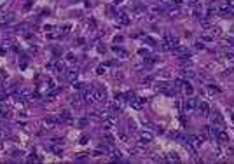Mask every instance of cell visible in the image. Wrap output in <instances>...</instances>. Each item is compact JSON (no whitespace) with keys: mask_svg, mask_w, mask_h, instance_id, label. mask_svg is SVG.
Here are the masks:
<instances>
[{"mask_svg":"<svg viewBox=\"0 0 234 164\" xmlns=\"http://www.w3.org/2000/svg\"><path fill=\"white\" fill-rule=\"evenodd\" d=\"M178 45V37L171 35V33H166L164 35V42H163V49L164 51H171L173 47Z\"/></svg>","mask_w":234,"mask_h":164,"instance_id":"6da1fadb","label":"cell"},{"mask_svg":"<svg viewBox=\"0 0 234 164\" xmlns=\"http://www.w3.org/2000/svg\"><path fill=\"white\" fill-rule=\"evenodd\" d=\"M185 140H187V145H189L191 149H194V150H198L199 147H201V143L205 142V140L201 138V135H199V136L198 135H189Z\"/></svg>","mask_w":234,"mask_h":164,"instance_id":"7a4b0ae2","label":"cell"},{"mask_svg":"<svg viewBox=\"0 0 234 164\" xmlns=\"http://www.w3.org/2000/svg\"><path fill=\"white\" fill-rule=\"evenodd\" d=\"M196 107H198V100L192 98V96H187V100H184V103H182V110H184L185 114H187V112H192Z\"/></svg>","mask_w":234,"mask_h":164,"instance_id":"3957f363","label":"cell"},{"mask_svg":"<svg viewBox=\"0 0 234 164\" xmlns=\"http://www.w3.org/2000/svg\"><path fill=\"white\" fill-rule=\"evenodd\" d=\"M198 112H199V115L201 117H208L210 115V105L206 103V101H198Z\"/></svg>","mask_w":234,"mask_h":164,"instance_id":"277c9868","label":"cell"},{"mask_svg":"<svg viewBox=\"0 0 234 164\" xmlns=\"http://www.w3.org/2000/svg\"><path fill=\"white\" fill-rule=\"evenodd\" d=\"M84 103H87V105L96 103V94H94V89H87V91L84 93Z\"/></svg>","mask_w":234,"mask_h":164,"instance_id":"5b68a950","label":"cell"},{"mask_svg":"<svg viewBox=\"0 0 234 164\" xmlns=\"http://www.w3.org/2000/svg\"><path fill=\"white\" fill-rule=\"evenodd\" d=\"M171 52H173V54H177V56H182V58H189V51H187V47L180 45V44H178L177 47H173Z\"/></svg>","mask_w":234,"mask_h":164,"instance_id":"8992f818","label":"cell"},{"mask_svg":"<svg viewBox=\"0 0 234 164\" xmlns=\"http://www.w3.org/2000/svg\"><path fill=\"white\" fill-rule=\"evenodd\" d=\"M152 138H154V135H152L150 131H142V133H140V142H138V143L147 145V143L152 142Z\"/></svg>","mask_w":234,"mask_h":164,"instance_id":"52a82bcc","label":"cell"},{"mask_svg":"<svg viewBox=\"0 0 234 164\" xmlns=\"http://www.w3.org/2000/svg\"><path fill=\"white\" fill-rule=\"evenodd\" d=\"M58 122H59V117H47L46 121H44V126L47 129H53L58 126Z\"/></svg>","mask_w":234,"mask_h":164,"instance_id":"ba28073f","label":"cell"},{"mask_svg":"<svg viewBox=\"0 0 234 164\" xmlns=\"http://www.w3.org/2000/svg\"><path fill=\"white\" fill-rule=\"evenodd\" d=\"M94 94H96V101H105L107 100V91L103 87H96V89H94Z\"/></svg>","mask_w":234,"mask_h":164,"instance_id":"9c48e42d","label":"cell"},{"mask_svg":"<svg viewBox=\"0 0 234 164\" xmlns=\"http://www.w3.org/2000/svg\"><path fill=\"white\" fill-rule=\"evenodd\" d=\"M115 124H117V119H115V117H105L103 128H105V131H108V129H112Z\"/></svg>","mask_w":234,"mask_h":164,"instance_id":"30bf717a","label":"cell"},{"mask_svg":"<svg viewBox=\"0 0 234 164\" xmlns=\"http://www.w3.org/2000/svg\"><path fill=\"white\" fill-rule=\"evenodd\" d=\"M215 142H220V143H226L229 142V135H227L224 129H220L219 133H217V136H215Z\"/></svg>","mask_w":234,"mask_h":164,"instance_id":"8fae6325","label":"cell"},{"mask_svg":"<svg viewBox=\"0 0 234 164\" xmlns=\"http://www.w3.org/2000/svg\"><path fill=\"white\" fill-rule=\"evenodd\" d=\"M66 80L68 82H75V79H77V75H79V72H77V68H70V70H66Z\"/></svg>","mask_w":234,"mask_h":164,"instance_id":"7c38bea8","label":"cell"},{"mask_svg":"<svg viewBox=\"0 0 234 164\" xmlns=\"http://www.w3.org/2000/svg\"><path fill=\"white\" fill-rule=\"evenodd\" d=\"M212 122H213V126H219V128L224 126V119H222V115H220L219 112H215V114L212 115Z\"/></svg>","mask_w":234,"mask_h":164,"instance_id":"4fadbf2b","label":"cell"},{"mask_svg":"<svg viewBox=\"0 0 234 164\" xmlns=\"http://www.w3.org/2000/svg\"><path fill=\"white\" fill-rule=\"evenodd\" d=\"M108 156H110V159H112V161H122V154L119 152V150H115L114 147L108 150Z\"/></svg>","mask_w":234,"mask_h":164,"instance_id":"5bb4252c","label":"cell"},{"mask_svg":"<svg viewBox=\"0 0 234 164\" xmlns=\"http://www.w3.org/2000/svg\"><path fill=\"white\" fill-rule=\"evenodd\" d=\"M58 117H59V121H61V122L65 121V122H68V124H72V115H70V112H68V110H61Z\"/></svg>","mask_w":234,"mask_h":164,"instance_id":"9a60e30c","label":"cell"},{"mask_svg":"<svg viewBox=\"0 0 234 164\" xmlns=\"http://www.w3.org/2000/svg\"><path fill=\"white\" fill-rule=\"evenodd\" d=\"M163 12V9L161 7H150L149 9V19H154V18H157V16Z\"/></svg>","mask_w":234,"mask_h":164,"instance_id":"2e32d148","label":"cell"},{"mask_svg":"<svg viewBox=\"0 0 234 164\" xmlns=\"http://www.w3.org/2000/svg\"><path fill=\"white\" fill-rule=\"evenodd\" d=\"M129 103H131V105H133L135 108H142L143 105H145V100H143V98H133V100L129 101Z\"/></svg>","mask_w":234,"mask_h":164,"instance_id":"e0dca14e","label":"cell"},{"mask_svg":"<svg viewBox=\"0 0 234 164\" xmlns=\"http://www.w3.org/2000/svg\"><path fill=\"white\" fill-rule=\"evenodd\" d=\"M219 14L222 16V18H227V19H229V18H232V16H234V12L231 11V9L224 7V9H220V11H219Z\"/></svg>","mask_w":234,"mask_h":164,"instance_id":"ac0fdd59","label":"cell"},{"mask_svg":"<svg viewBox=\"0 0 234 164\" xmlns=\"http://www.w3.org/2000/svg\"><path fill=\"white\" fill-rule=\"evenodd\" d=\"M182 91H184V93L187 94V96H192V94H194V87H192L191 84H189V82L185 80V84H184V87H182Z\"/></svg>","mask_w":234,"mask_h":164,"instance_id":"d6986e66","label":"cell"},{"mask_svg":"<svg viewBox=\"0 0 234 164\" xmlns=\"http://www.w3.org/2000/svg\"><path fill=\"white\" fill-rule=\"evenodd\" d=\"M201 40H203V42H212V40H215V37L203 30V32H201Z\"/></svg>","mask_w":234,"mask_h":164,"instance_id":"ffe728a7","label":"cell"},{"mask_svg":"<svg viewBox=\"0 0 234 164\" xmlns=\"http://www.w3.org/2000/svg\"><path fill=\"white\" fill-rule=\"evenodd\" d=\"M0 117L2 119H11V114H9V110L4 107V103H0Z\"/></svg>","mask_w":234,"mask_h":164,"instance_id":"44dd1931","label":"cell"},{"mask_svg":"<svg viewBox=\"0 0 234 164\" xmlns=\"http://www.w3.org/2000/svg\"><path fill=\"white\" fill-rule=\"evenodd\" d=\"M164 161H173V162H178V161H180V157H178L177 152H170V154H168V157H166Z\"/></svg>","mask_w":234,"mask_h":164,"instance_id":"7402d4cb","label":"cell"},{"mask_svg":"<svg viewBox=\"0 0 234 164\" xmlns=\"http://www.w3.org/2000/svg\"><path fill=\"white\" fill-rule=\"evenodd\" d=\"M115 16L121 19L122 25H128V23H129V18H128V14H126V12H119V14H115Z\"/></svg>","mask_w":234,"mask_h":164,"instance_id":"603a6c76","label":"cell"},{"mask_svg":"<svg viewBox=\"0 0 234 164\" xmlns=\"http://www.w3.org/2000/svg\"><path fill=\"white\" fill-rule=\"evenodd\" d=\"M224 47H234V38L232 37H227L224 40Z\"/></svg>","mask_w":234,"mask_h":164,"instance_id":"cb8c5ba5","label":"cell"},{"mask_svg":"<svg viewBox=\"0 0 234 164\" xmlns=\"http://www.w3.org/2000/svg\"><path fill=\"white\" fill-rule=\"evenodd\" d=\"M222 59H227V61H234V54H232V52H224V54H222Z\"/></svg>","mask_w":234,"mask_h":164,"instance_id":"d4e9b609","label":"cell"},{"mask_svg":"<svg viewBox=\"0 0 234 164\" xmlns=\"http://www.w3.org/2000/svg\"><path fill=\"white\" fill-rule=\"evenodd\" d=\"M12 21H14V16L12 14H7L2 18V23H12Z\"/></svg>","mask_w":234,"mask_h":164,"instance_id":"484cf974","label":"cell"},{"mask_svg":"<svg viewBox=\"0 0 234 164\" xmlns=\"http://www.w3.org/2000/svg\"><path fill=\"white\" fill-rule=\"evenodd\" d=\"M72 105H73L75 108H80V107H82V101H80V98H73V100H72Z\"/></svg>","mask_w":234,"mask_h":164,"instance_id":"4316f807","label":"cell"},{"mask_svg":"<svg viewBox=\"0 0 234 164\" xmlns=\"http://www.w3.org/2000/svg\"><path fill=\"white\" fill-rule=\"evenodd\" d=\"M208 91H210L212 94H215V93H219V87L213 86V84H208Z\"/></svg>","mask_w":234,"mask_h":164,"instance_id":"83f0119b","label":"cell"},{"mask_svg":"<svg viewBox=\"0 0 234 164\" xmlns=\"http://www.w3.org/2000/svg\"><path fill=\"white\" fill-rule=\"evenodd\" d=\"M23 156H25V154H23L21 150H16V152H12V157H14V159H23Z\"/></svg>","mask_w":234,"mask_h":164,"instance_id":"f1b7e54d","label":"cell"},{"mask_svg":"<svg viewBox=\"0 0 234 164\" xmlns=\"http://www.w3.org/2000/svg\"><path fill=\"white\" fill-rule=\"evenodd\" d=\"M182 75L187 77V79H191V77H194V72H192V70H184V72H182Z\"/></svg>","mask_w":234,"mask_h":164,"instance_id":"f546056e","label":"cell"},{"mask_svg":"<svg viewBox=\"0 0 234 164\" xmlns=\"http://www.w3.org/2000/svg\"><path fill=\"white\" fill-rule=\"evenodd\" d=\"M51 150H53V152H54L56 156H63V150L59 149V147H53V149H51Z\"/></svg>","mask_w":234,"mask_h":164,"instance_id":"4dcf8cb0","label":"cell"},{"mask_svg":"<svg viewBox=\"0 0 234 164\" xmlns=\"http://www.w3.org/2000/svg\"><path fill=\"white\" fill-rule=\"evenodd\" d=\"M66 61H68V63H73V61H75V56H73L72 52H68V54H66Z\"/></svg>","mask_w":234,"mask_h":164,"instance_id":"1f68e13d","label":"cell"},{"mask_svg":"<svg viewBox=\"0 0 234 164\" xmlns=\"http://www.w3.org/2000/svg\"><path fill=\"white\" fill-rule=\"evenodd\" d=\"M105 138H107V142L108 143H114V136L110 135V133H105Z\"/></svg>","mask_w":234,"mask_h":164,"instance_id":"d6a6232c","label":"cell"},{"mask_svg":"<svg viewBox=\"0 0 234 164\" xmlns=\"http://www.w3.org/2000/svg\"><path fill=\"white\" fill-rule=\"evenodd\" d=\"M194 47H196V49H205V44H203V40H201V42H196V44H194Z\"/></svg>","mask_w":234,"mask_h":164,"instance_id":"836d02e7","label":"cell"},{"mask_svg":"<svg viewBox=\"0 0 234 164\" xmlns=\"http://www.w3.org/2000/svg\"><path fill=\"white\" fill-rule=\"evenodd\" d=\"M138 54H140V56H147V54H149V51H147V49H140V51H138Z\"/></svg>","mask_w":234,"mask_h":164,"instance_id":"e575fe53","label":"cell"},{"mask_svg":"<svg viewBox=\"0 0 234 164\" xmlns=\"http://www.w3.org/2000/svg\"><path fill=\"white\" fill-rule=\"evenodd\" d=\"M96 73H98V75H101V73H105V66H98V70H96Z\"/></svg>","mask_w":234,"mask_h":164,"instance_id":"d590c367","label":"cell"},{"mask_svg":"<svg viewBox=\"0 0 234 164\" xmlns=\"http://www.w3.org/2000/svg\"><path fill=\"white\" fill-rule=\"evenodd\" d=\"M171 138H182V135H180L178 131H173V133H171Z\"/></svg>","mask_w":234,"mask_h":164,"instance_id":"8d00e7d4","label":"cell"},{"mask_svg":"<svg viewBox=\"0 0 234 164\" xmlns=\"http://www.w3.org/2000/svg\"><path fill=\"white\" fill-rule=\"evenodd\" d=\"M2 140H5V131H4V129H0V142H2Z\"/></svg>","mask_w":234,"mask_h":164,"instance_id":"74e56055","label":"cell"},{"mask_svg":"<svg viewBox=\"0 0 234 164\" xmlns=\"http://www.w3.org/2000/svg\"><path fill=\"white\" fill-rule=\"evenodd\" d=\"M0 79H7V72L0 70Z\"/></svg>","mask_w":234,"mask_h":164,"instance_id":"f35d334b","label":"cell"},{"mask_svg":"<svg viewBox=\"0 0 234 164\" xmlns=\"http://www.w3.org/2000/svg\"><path fill=\"white\" fill-rule=\"evenodd\" d=\"M73 87H75V89H82V87H84V84H82V82H77Z\"/></svg>","mask_w":234,"mask_h":164,"instance_id":"ab89813d","label":"cell"},{"mask_svg":"<svg viewBox=\"0 0 234 164\" xmlns=\"http://www.w3.org/2000/svg\"><path fill=\"white\" fill-rule=\"evenodd\" d=\"M79 124H80V126H86V124H87V119H80V121H79Z\"/></svg>","mask_w":234,"mask_h":164,"instance_id":"60d3db41","label":"cell"},{"mask_svg":"<svg viewBox=\"0 0 234 164\" xmlns=\"http://www.w3.org/2000/svg\"><path fill=\"white\" fill-rule=\"evenodd\" d=\"M107 12H108V14H115V11H114L112 7H107Z\"/></svg>","mask_w":234,"mask_h":164,"instance_id":"b9f144b4","label":"cell"},{"mask_svg":"<svg viewBox=\"0 0 234 164\" xmlns=\"http://www.w3.org/2000/svg\"><path fill=\"white\" fill-rule=\"evenodd\" d=\"M232 121H234V114H232Z\"/></svg>","mask_w":234,"mask_h":164,"instance_id":"7bdbcfd3","label":"cell"},{"mask_svg":"<svg viewBox=\"0 0 234 164\" xmlns=\"http://www.w3.org/2000/svg\"><path fill=\"white\" fill-rule=\"evenodd\" d=\"M226 2H231V0H226Z\"/></svg>","mask_w":234,"mask_h":164,"instance_id":"ee69618b","label":"cell"}]
</instances>
